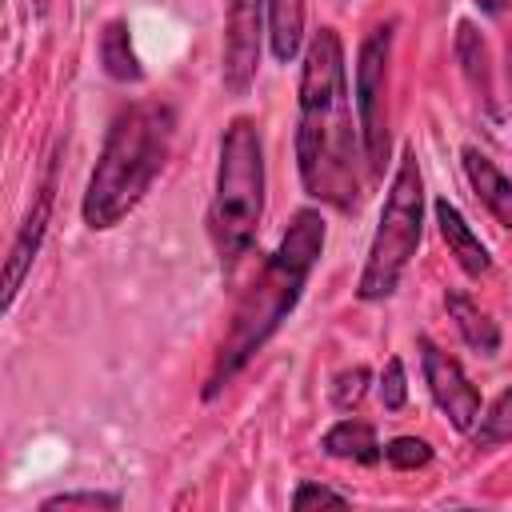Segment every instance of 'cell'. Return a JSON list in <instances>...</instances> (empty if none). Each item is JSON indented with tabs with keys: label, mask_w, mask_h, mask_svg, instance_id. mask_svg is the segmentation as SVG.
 <instances>
[{
	"label": "cell",
	"mask_w": 512,
	"mask_h": 512,
	"mask_svg": "<svg viewBox=\"0 0 512 512\" xmlns=\"http://www.w3.org/2000/svg\"><path fill=\"white\" fill-rule=\"evenodd\" d=\"M296 172L312 200L340 212L360 204V124H352L344 40L332 24H320L304 48L296 88Z\"/></svg>",
	"instance_id": "obj_1"
},
{
	"label": "cell",
	"mask_w": 512,
	"mask_h": 512,
	"mask_svg": "<svg viewBox=\"0 0 512 512\" xmlns=\"http://www.w3.org/2000/svg\"><path fill=\"white\" fill-rule=\"evenodd\" d=\"M320 252H324V216L316 208H296L280 244L272 248L264 268L252 276V284L240 292V300L228 316V332H224L216 360L208 368V380H204V400L220 396L224 384H232L248 368V360L280 332V324L300 304Z\"/></svg>",
	"instance_id": "obj_2"
},
{
	"label": "cell",
	"mask_w": 512,
	"mask_h": 512,
	"mask_svg": "<svg viewBox=\"0 0 512 512\" xmlns=\"http://www.w3.org/2000/svg\"><path fill=\"white\" fill-rule=\"evenodd\" d=\"M176 136V108L164 100H136L120 108L104 132V148L88 176L80 216L88 228H116L156 184Z\"/></svg>",
	"instance_id": "obj_3"
},
{
	"label": "cell",
	"mask_w": 512,
	"mask_h": 512,
	"mask_svg": "<svg viewBox=\"0 0 512 512\" xmlns=\"http://www.w3.org/2000/svg\"><path fill=\"white\" fill-rule=\"evenodd\" d=\"M264 220V140L252 116H232L220 136V160H216V184L208 204V236L220 256L224 276L236 272V264L256 244Z\"/></svg>",
	"instance_id": "obj_4"
},
{
	"label": "cell",
	"mask_w": 512,
	"mask_h": 512,
	"mask_svg": "<svg viewBox=\"0 0 512 512\" xmlns=\"http://www.w3.org/2000/svg\"><path fill=\"white\" fill-rule=\"evenodd\" d=\"M420 236H424V176H420L416 148L404 144L396 172L388 180L380 224L372 232V244H368V256H364V268L356 280V300H364V304L388 300L400 288V276L416 256Z\"/></svg>",
	"instance_id": "obj_5"
},
{
	"label": "cell",
	"mask_w": 512,
	"mask_h": 512,
	"mask_svg": "<svg viewBox=\"0 0 512 512\" xmlns=\"http://www.w3.org/2000/svg\"><path fill=\"white\" fill-rule=\"evenodd\" d=\"M396 20L376 24L356 48V124L364 144V164L372 176L388 164V64H392Z\"/></svg>",
	"instance_id": "obj_6"
},
{
	"label": "cell",
	"mask_w": 512,
	"mask_h": 512,
	"mask_svg": "<svg viewBox=\"0 0 512 512\" xmlns=\"http://www.w3.org/2000/svg\"><path fill=\"white\" fill-rule=\"evenodd\" d=\"M268 36V0H224L220 84L228 96H248L260 68V40Z\"/></svg>",
	"instance_id": "obj_7"
},
{
	"label": "cell",
	"mask_w": 512,
	"mask_h": 512,
	"mask_svg": "<svg viewBox=\"0 0 512 512\" xmlns=\"http://www.w3.org/2000/svg\"><path fill=\"white\" fill-rule=\"evenodd\" d=\"M416 348H420V368H424V384H428L432 404L448 416V424L456 432H472V424L480 420V392H476V384L468 380L460 360L448 356L428 336H420Z\"/></svg>",
	"instance_id": "obj_8"
},
{
	"label": "cell",
	"mask_w": 512,
	"mask_h": 512,
	"mask_svg": "<svg viewBox=\"0 0 512 512\" xmlns=\"http://www.w3.org/2000/svg\"><path fill=\"white\" fill-rule=\"evenodd\" d=\"M56 176H60V160L52 156L48 168H44V180L36 188V200L20 224V232L12 236V248H8V264H4V312H12L20 288H24V276L44 244V232H48V220H52V200H56Z\"/></svg>",
	"instance_id": "obj_9"
},
{
	"label": "cell",
	"mask_w": 512,
	"mask_h": 512,
	"mask_svg": "<svg viewBox=\"0 0 512 512\" xmlns=\"http://www.w3.org/2000/svg\"><path fill=\"white\" fill-rule=\"evenodd\" d=\"M432 212H436L440 236H444V244H448V256H456L460 272H464V276H472V280L488 276V272H492V256H488L484 240L472 232V224L464 220V212H460L448 196H440V200L432 204Z\"/></svg>",
	"instance_id": "obj_10"
},
{
	"label": "cell",
	"mask_w": 512,
	"mask_h": 512,
	"mask_svg": "<svg viewBox=\"0 0 512 512\" xmlns=\"http://www.w3.org/2000/svg\"><path fill=\"white\" fill-rule=\"evenodd\" d=\"M460 164H464V176L476 192V200L496 216L500 228L512 232V180L496 168V160L488 152H480L476 144H464L460 148Z\"/></svg>",
	"instance_id": "obj_11"
},
{
	"label": "cell",
	"mask_w": 512,
	"mask_h": 512,
	"mask_svg": "<svg viewBox=\"0 0 512 512\" xmlns=\"http://www.w3.org/2000/svg\"><path fill=\"white\" fill-rule=\"evenodd\" d=\"M96 56H100V68H104L108 80H116V84H140V80H144L140 56H136V48H132V28H128V20H108V24L100 28Z\"/></svg>",
	"instance_id": "obj_12"
},
{
	"label": "cell",
	"mask_w": 512,
	"mask_h": 512,
	"mask_svg": "<svg viewBox=\"0 0 512 512\" xmlns=\"http://www.w3.org/2000/svg\"><path fill=\"white\" fill-rule=\"evenodd\" d=\"M452 52H456V64H460L468 88H472L476 100L492 112V60H488V44H484V36L476 32L472 20H460V24H456V44H452Z\"/></svg>",
	"instance_id": "obj_13"
},
{
	"label": "cell",
	"mask_w": 512,
	"mask_h": 512,
	"mask_svg": "<svg viewBox=\"0 0 512 512\" xmlns=\"http://www.w3.org/2000/svg\"><path fill=\"white\" fill-rule=\"evenodd\" d=\"M444 308H448V316L456 320V332H460V340L472 348V352H480V356H492L496 348H500V328H496V320L472 300V296H464V292H448L444 296Z\"/></svg>",
	"instance_id": "obj_14"
},
{
	"label": "cell",
	"mask_w": 512,
	"mask_h": 512,
	"mask_svg": "<svg viewBox=\"0 0 512 512\" xmlns=\"http://www.w3.org/2000/svg\"><path fill=\"white\" fill-rule=\"evenodd\" d=\"M320 448L332 456V460H352V464H376L384 456L372 424L364 420H336L324 436H320Z\"/></svg>",
	"instance_id": "obj_15"
},
{
	"label": "cell",
	"mask_w": 512,
	"mask_h": 512,
	"mask_svg": "<svg viewBox=\"0 0 512 512\" xmlns=\"http://www.w3.org/2000/svg\"><path fill=\"white\" fill-rule=\"evenodd\" d=\"M268 48L276 64H292L304 48V0H268Z\"/></svg>",
	"instance_id": "obj_16"
},
{
	"label": "cell",
	"mask_w": 512,
	"mask_h": 512,
	"mask_svg": "<svg viewBox=\"0 0 512 512\" xmlns=\"http://www.w3.org/2000/svg\"><path fill=\"white\" fill-rule=\"evenodd\" d=\"M472 444L476 448H496V444H512V388H504L484 416L472 424Z\"/></svg>",
	"instance_id": "obj_17"
},
{
	"label": "cell",
	"mask_w": 512,
	"mask_h": 512,
	"mask_svg": "<svg viewBox=\"0 0 512 512\" xmlns=\"http://www.w3.org/2000/svg\"><path fill=\"white\" fill-rule=\"evenodd\" d=\"M368 384H372V372H368L364 364H352V368L336 372V376H332V388H328L332 408H336V412H352V408L364 400Z\"/></svg>",
	"instance_id": "obj_18"
},
{
	"label": "cell",
	"mask_w": 512,
	"mask_h": 512,
	"mask_svg": "<svg viewBox=\"0 0 512 512\" xmlns=\"http://www.w3.org/2000/svg\"><path fill=\"white\" fill-rule=\"evenodd\" d=\"M116 512L120 496L116 492H56L48 500H40V512Z\"/></svg>",
	"instance_id": "obj_19"
},
{
	"label": "cell",
	"mask_w": 512,
	"mask_h": 512,
	"mask_svg": "<svg viewBox=\"0 0 512 512\" xmlns=\"http://www.w3.org/2000/svg\"><path fill=\"white\" fill-rule=\"evenodd\" d=\"M384 460L396 468V472H416L432 460V444L420 440V436H392L384 444Z\"/></svg>",
	"instance_id": "obj_20"
},
{
	"label": "cell",
	"mask_w": 512,
	"mask_h": 512,
	"mask_svg": "<svg viewBox=\"0 0 512 512\" xmlns=\"http://www.w3.org/2000/svg\"><path fill=\"white\" fill-rule=\"evenodd\" d=\"M376 392H380V404H384L388 412H400V408L408 404V376H404V360H400V356H392V360L384 364Z\"/></svg>",
	"instance_id": "obj_21"
},
{
	"label": "cell",
	"mask_w": 512,
	"mask_h": 512,
	"mask_svg": "<svg viewBox=\"0 0 512 512\" xmlns=\"http://www.w3.org/2000/svg\"><path fill=\"white\" fill-rule=\"evenodd\" d=\"M312 504H348V496L336 492V488H324V484L304 480V484L292 492V508H312Z\"/></svg>",
	"instance_id": "obj_22"
},
{
	"label": "cell",
	"mask_w": 512,
	"mask_h": 512,
	"mask_svg": "<svg viewBox=\"0 0 512 512\" xmlns=\"http://www.w3.org/2000/svg\"><path fill=\"white\" fill-rule=\"evenodd\" d=\"M480 12H488V16H500V12H508L512 8V0H472Z\"/></svg>",
	"instance_id": "obj_23"
},
{
	"label": "cell",
	"mask_w": 512,
	"mask_h": 512,
	"mask_svg": "<svg viewBox=\"0 0 512 512\" xmlns=\"http://www.w3.org/2000/svg\"><path fill=\"white\" fill-rule=\"evenodd\" d=\"M504 76H508V92H512V44H508V56H504Z\"/></svg>",
	"instance_id": "obj_24"
}]
</instances>
